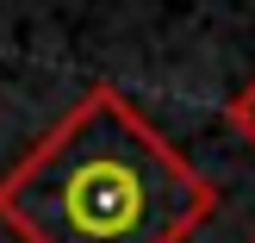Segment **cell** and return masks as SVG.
<instances>
[{"mask_svg": "<svg viewBox=\"0 0 255 243\" xmlns=\"http://www.w3.org/2000/svg\"><path fill=\"white\" fill-rule=\"evenodd\" d=\"M224 125H231V131H237V137H243V144L255 150V75H249L243 87H237L231 100H224Z\"/></svg>", "mask_w": 255, "mask_h": 243, "instance_id": "2", "label": "cell"}, {"mask_svg": "<svg viewBox=\"0 0 255 243\" xmlns=\"http://www.w3.org/2000/svg\"><path fill=\"white\" fill-rule=\"evenodd\" d=\"M224 194L119 81H94L0 169L12 243H193Z\"/></svg>", "mask_w": 255, "mask_h": 243, "instance_id": "1", "label": "cell"}, {"mask_svg": "<svg viewBox=\"0 0 255 243\" xmlns=\"http://www.w3.org/2000/svg\"><path fill=\"white\" fill-rule=\"evenodd\" d=\"M249 243H255V237H249Z\"/></svg>", "mask_w": 255, "mask_h": 243, "instance_id": "3", "label": "cell"}]
</instances>
